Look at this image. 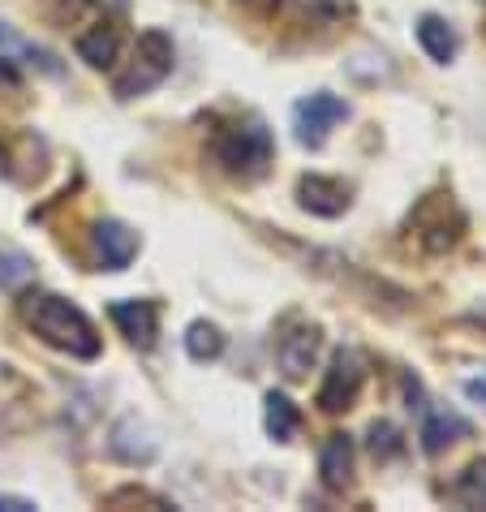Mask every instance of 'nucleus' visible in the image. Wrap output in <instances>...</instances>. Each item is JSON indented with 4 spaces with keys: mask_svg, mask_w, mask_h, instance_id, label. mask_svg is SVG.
Returning a JSON list of instances; mask_svg holds the SVG:
<instances>
[{
    "mask_svg": "<svg viewBox=\"0 0 486 512\" xmlns=\"http://www.w3.org/2000/svg\"><path fill=\"white\" fill-rule=\"evenodd\" d=\"M469 396H474V401H486V379L482 383H469V388H465Z\"/></svg>",
    "mask_w": 486,
    "mask_h": 512,
    "instance_id": "nucleus-21",
    "label": "nucleus"
},
{
    "mask_svg": "<svg viewBox=\"0 0 486 512\" xmlns=\"http://www.w3.org/2000/svg\"><path fill=\"white\" fill-rule=\"evenodd\" d=\"M22 319H26V327H31L39 340H44V345L69 353V358H78V362L99 358V332H95V323L87 319V310L74 306V302H65V297H56V293L26 297Z\"/></svg>",
    "mask_w": 486,
    "mask_h": 512,
    "instance_id": "nucleus-1",
    "label": "nucleus"
},
{
    "mask_svg": "<svg viewBox=\"0 0 486 512\" xmlns=\"http://www.w3.org/2000/svg\"><path fill=\"white\" fill-rule=\"evenodd\" d=\"M448 495L461 508H486V457L474 461V465H465L461 474H456V482L448 487Z\"/></svg>",
    "mask_w": 486,
    "mask_h": 512,
    "instance_id": "nucleus-15",
    "label": "nucleus"
},
{
    "mask_svg": "<svg viewBox=\"0 0 486 512\" xmlns=\"http://www.w3.org/2000/svg\"><path fill=\"white\" fill-rule=\"evenodd\" d=\"M173 61H177L173 39H168L164 31H142L134 52H130V65H125L117 74V82H112V95L117 99H138V95L155 91L168 74H173Z\"/></svg>",
    "mask_w": 486,
    "mask_h": 512,
    "instance_id": "nucleus-2",
    "label": "nucleus"
},
{
    "mask_svg": "<svg viewBox=\"0 0 486 512\" xmlns=\"http://www.w3.org/2000/svg\"><path fill=\"white\" fill-rule=\"evenodd\" d=\"M35 276V263L18 250H0V289H22Z\"/></svg>",
    "mask_w": 486,
    "mask_h": 512,
    "instance_id": "nucleus-18",
    "label": "nucleus"
},
{
    "mask_svg": "<svg viewBox=\"0 0 486 512\" xmlns=\"http://www.w3.org/2000/svg\"><path fill=\"white\" fill-rule=\"evenodd\" d=\"M418 44L435 65H448L456 56V48H461V39H456V31L439 18V13H422L418 18Z\"/></svg>",
    "mask_w": 486,
    "mask_h": 512,
    "instance_id": "nucleus-13",
    "label": "nucleus"
},
{
    "mask_svg": "<svg viewBox=\"0 0 486 512\" xmlns=\"http://www.w3.org/2000/svg\"><path fill=\"white\" fill-rule=\"evenodd\" d=\"M469 435H474V426H469V418L456 414V409H422L418 439H422L426 457H439V452H448L452 444H461Z\"/></svg>",
    "mask_w": 486,
    "mask_h": 512,
    "instance_id": "nucleus-9",
    "label": "nucleus"
},
{
    "mask_svg": "<svg viewBox=\"0 0 486 512\" xmlns=\"http://www.w3.org/2000/svg\"><path fill=\"white\" fill-rule=\"evenodd\" d=\"M297 426H302V414H297V405L289 401L284 392H267V435L271 439H293Z\"/></svg>",
    "mask_w": 486,
    "mask_h": 512,
    "instance_id": "nucleus-17",
    "label": "nucleus"
},
{
    "mask_svg": "<svg viewBox=\"0 0 486 512\" xmlns=\"http://www.w3.org/2000/svg\"><path fill=\"white\" fill-rule=\"evenodd\" d=\"M78 61H87L91 69H108L112 61H117V48H121V35H117V26H108V22H99L91 26V31H82L78 35Z\"/></svg>",
    "mask_w": 486,
    "mask_h": 512,
    "instance_id": "nucleus-14",
    "label": "nucleus"
},
{
    "mask_svg": "<svg viewBox=\"0 0 486 512\" xmlns=\"http://www.w3.org/2000/svg\"><path fill=\"white\" fill-rule=\"evenodd\" d=\"M319 349H323L319 327L293 319L276 340V362H280V371L289 379H306L314 371V362H319Z\"/></svg>",
    "mask_w": 486,
    "mask_h": 512,
    "instance_id": "nucleus-6",
    "label": "nucleus"
},
{
    "mask_svg": "<svg viewBox=\"0 0 486 512\" xmlns=\"http://www.w3.org/2000/svg\"><path fill=\"white\" fill-rule=\"evenodd\" d=\"M216 160L233 177H263L271 164V134L263 121H241L216 142Z\"/></svg>",
    "mask_w": 486,
    "mask_h": 512,
    "instance_id": "nucleus-3",
    "label": "nucleus"
},
{
    "mask_svg": "<svg viewBox=\"0 0 486 512\" xmlns=\"http://www.w3.org/2000/svg\"><path fill=\"white\" fill-rule=\"evenodd\" d=\"M297 198H302V207L314 211V216H340V211H349V186L336 177H302V186H297Z\"/></svg>",
    "mask_w": 486,
    "mask_h": 512,
    "instance_id": "nucleus-11",
    "label": "nucleus"
},
{
    "mask_svg": "<svg viewBox=\"0 0 486 512\" xmlns=\"http://www.w3.org/2000/svg\"><path fill=\"white\" fill-rule=\"evenodd\" d=\"M91 241H95V259L104 272H125L138 254V233L121 220H99Z\"/></svg>",
    "mask_w": 486,
    "mask_h": 512,
    "instance_id": "nucleus-7",
    "label": "nucleus"
},
{
    "mask_svg": "<svg viewBox=\"0 0 486 512\" xmlns=\"http://www.w3.org/2000/svg\"><path fill=\"white\" fill-rule=\"evenodd\" d=\"M370 452H375L379 461H392V457L405 452V439H400V431L392 422H375L370 426Z\"/></svg>",
    "mask_w": 486,
    "mask_h": 512,
    "instance_id": "nucleus-19",
    "label": "nucleus"
},
{
    "mask_svg": "<svg viewBox=\"0 0 486 512\" xmlns=\"http://www.w3.org/2000/svg\"><path fill=\"white\" fill-rule=\"evenodd\" d=\"M353 461H357L353 439L349 435H327L323 448H319V478H323V487L327 491H345L353 482Z\"/></svg>",
    "mask_w": 486,
    "mask_h": 512,
    "instance_id": "nucleus-10",
    "label": "nucleus"
},
{
    "mask_svg": "<svg viewBox=\"0 0 486 512\" xmlns=\"http://www.w3.org/2000/svg\"><path fill=\"white\" fill-rule=\"evenodd\" d=\"M108 315L134 349H151L155 336H160V306L155 302H138V297H130V302H112Z\"/></svg>",
    "mask_w": 486,
    "mask_h": 512,
    "instance_id": "nucleus-8",
    "label": "nucleus"
},
{
    "mask_svg": "<svg viewBox=\"0 0 486 512\" xmlns=\"http://www.w3.org/2000/svg\"><path fill=\"white\" fill-rule=\"evenodd\" d=\"M185 353H190L194 362H216L224 353V332L216 323H207V319L190 323L185 327Z\"/></svg>",
    "mask_w": 486,
    "mask_h": 512,
    "instance_id": "nucleus-16",
    "label": "nucleus"
},
{
    "mask_svg": "<svg viewBox=\"0 0 486 512\" xmlns=\"http://www.w3.org/2000/svg\"><path fill=\"white\" fill-rule=\"evenodd\" d=\"M340 121H349V104L332 91H314L293 108V130L302 147H323Z\"/></svg>",
    "mask_w": 486,
    "mask_h": 512,
    "instance_id": "nucleus-4",
    "label": "nucleus"
},
{
    "mask_svg": "<svg viewBox=\"0 0 486 512\" xmlns=\"http://www.w3.org/2000/svg\"><path fill=\"white\" fill-rule=\"evenodd\" d=\"M362 383H366L362 358H357L353 349H336L332 366H327V375H323V388H319V405L327 409V414H340V409H349L357 401Z\"/></svg>",
    "mask_w": 486,
    "mask_h": 512,
    "instance_id": "nucleus-5",
    "label": "nucleus"
},
{
    "mask_svg": "<svg viewBox=\"0 0 486 512\" xmlns=\"http://www.w3.org/2000/svg\"><path fill=\"white\" fill-rule=\"evenodd\" d=\"M0 512H35V500H22V495H0Z\"/></svg>",
    "mask_w": 486,
    "mask_h": 512,
    "instance_id": "nucleus-20",
    "label": "nucleus"
},
{
    "mask_svg": "<svg viewBox=\"0 0 486 512\" xmlns=\"http://www.w3.org/2000/svg\"><path fill=\"white\" fill-rule=\"evenodd\" d=\"M0 65H22V69H39V74H61L56 56L35 48L31 39H22L13 26L0 22Z\"/></svg>",
    "mask_w": 486,
    "mask_h": 512,
    "instance_id": "nucleus-12",
    "label": "nucleus"
}]
</instances>
